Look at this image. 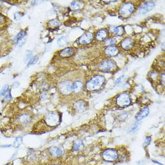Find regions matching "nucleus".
Instances as JSON below:
<instances>
[{
  "label": "nucleus",
  "mask_w": 165,
  "mask_h": 165,
  "mask_svg": "<svg viewBox=\"0 0 165 165\" xmlns=\"http://www.w3.org/2000/svg\"><path fill=\"white\" fill-rule=\"evenodd\" d=\"M105 82V78L101 75H97L86 83V89L88 91H96L101 88Z\"/></svg>",
  "instance_id": "1"
},
{
  "label": "nucleus",
  "mask_w": 165,
  "mask_h": 165,
  "mask_svg": "<svg viewBox=\"0 0 165 165\" xmlns=\"http://www.w3.org/2000/svg\"><path fill=\"white\" fill-rule=\"evenodd\" d=\"M61 121V115L58 112H50L43 119V123L48 127H57Z\"/></svg>",
  "instance_id": "2"
},
{
  "label": "nucleus",
  "mask_w": 165,
  "mask_h": 165,
  "mask_svg": "<svg viewBox=\"0 0 165 165\" xmlns=\"http://www.w3.org/2000/svg\"><path fill=\"white\" fill-rule=\"evenodd\" d=\"M119 154L118 151L112 148L104 150L102 153V158L106 162H114L118 159Z\"/></svg>",
  "instance_id": "3"
},
{
  "label": "nucleus",
  "mask_w": 165,
  "mask_h": 165,
  "mask_svg": "<svg viewBox=\"0 0 165 165\" xmlns=\"http://www.w3.org/2000/svg\"><path fill=\"white\" fill-rule=\"evenodd\" d=\"M131 103V98L129 94L123 92L116 98V104L120 107H126Z\"/></svg>",
  "instance_id": "4"
},
{
  "label": "nucleus",
  "mask_w": 165,
  "mask_h": 165,
  "mask_svg": "<svg viewBox=\"0 0 165 165\" xmlns=\"http://www.w3.org/2000/svg\"><path fill=\"white\" fill-rule=\"evenodd\" d=\"M135 7L132 2L124 3L120 9V14L124 17L130 16L135 11Z\"/></svg>",
  "instance_id": "5"
},
{
  "label": "nucleus",
  "mask_w": 165,
  "mask_h": 165,
  "mask_svg": "<svg viewBox=\"0 0 165 165\" xmlns=\"http://www.w3.org/2000/svg\"><path fill=\"white\" fill-rule=\"evenodd\" d=\"M116 63L112 60H106L101 62L99 66L98 69L103 72H112L116 70Z\"/></svg>",
  "instance_id": "6"
},
{
  "label": "nucleus",
  "mask_w": 165,
  "mask_h": 165,
  "mask_svg": "<svg viewBox=\"0 0 165 165\" xmlns=\"http://www.w3.org/2000/svg\"><path fill=\"white\" fill-rule=\"evenodd\" d=\"M72 83L69 81H64L60 84L59 88L61 92L65 95H68L72 93Z\"/></svg>",
  "instance_id": "7"
},
{
  "label": "nucleus",
  "mask_w": 165,
  "mask_h": 165,
  "mask_svg": "<svg viewBox=\"0 0 165 165\" xmlns=\"http://www.w3.org/2000/svg\"><path fill=\"white\" fill-rule=\"evenodd\" d=\"M155 6V3L153 1H148L144 4L143 5H142L139 10V13L142 14H145L148 12H150L151 10H152Z\"/></svg>",
  "instance_id": "8"
},
{
  "label": "nucleus",
  "mask_w": 165,
  "mask_h": 165,
  "mask_svg": "<svg viewBox=\"0 0 165 165\" xmlns=\"http://www.w3.org/2000/svg\"><path fill=\"white\" fill-rule=\"evenodd\" d=\"M86 107H87L86 102L82 100H80L76 101L73 104V108L76 112L81 113V112H84L86 109Z\"/></svg>",
  "instance_id": "9"
},
{
  "label": "nucleus",
  "mask_w": 165,
  "mask_h": 165,
  "mask_svg": "<svg viewBox=\"0 0 165 165\" xmlns=\"http://www.w3.org/2000/svg\"><path fill=\"white\" fill-rule=\"evenodd\" d=\"M94 39L93 34L90 32H86L84 33L79 38V42L82 45H87L92 42Z\"/></svg>",
  "instance_id": "10"
},
{
  "label": "nucleus",
  "mask_w": 165,
  "mask_h": 165,
  "mask_svg": "<svg viewBox=\"0 0 165 165\" xmlns=\"http://www.w3.org/2000/svg\"><path fill=\"white\" fill-rule=\"evenodd\" d=\"M17 121L20 124L25 126L30 123V121H31V117L29 114H22L19 115V117L17 118Z\"/></svg>",
  "instance_id": "11"
},
{
  "label": "nucleus",
  "mask_w": 165,
  "mask_h": 165,
  "mask_svg": "<svg viewBox=\"0 0 165 165\" xmlns=\"http://www.w3.org/2000/svg\"><path fill=\"white\" fill-rule=\"evenodd\" d=\"M104 53L107 56L114 57L119 53V49L117 46H107L104 49Z\"/></svg>",
  "instance_id": "12"
},
{
  "label": "nucleus",
  "mask_w": 165,
  "mask_h": 165,
  "mask_svg": "<svg viewBox=\"0 0 165 165\" xmlns=\"http://www.w3.org/2000/svg\"><path fill=\"white\" fill-rule=\"evenodd\" d=\"M133 40L130 37L125 38L121 42V46L122 47L123 49L125 50L130 49L133 46Z\"/></svg>",
  "instance_id": "13"
},
{
  "label": "nucleus",
  "mask_w": 165,
  "mask_h": 165,
  "mask_svg": "<svg viewBox=\"0 0 165 165\" xmlns=\"http://www.w3.org/2000/svg\"><path fill=\"white\" fill-rule=\"evenodd\" d=\"M74 53H75L74 48L72 47H69L61 51L60 52V55L61 57L67 58V57H71L72 55H73Z\"/></svg>",
  "instance_id": "14"
},
{
  "label": "nucleus",
  "mask_w": 165,
  "mask_h": 165,
  "mask_svg": "<svg viewBox=\"0 0 165 165\" xmlns=\"http://www.w3.org/2000/svg\"><path fill=\"white\" fill-rule=\"evenodd\" d=\"M49 151L50 154L54 157H60L63 156L64 151L62 148L56 147H52L49 149Z\"/></svg>",
  "instance_id": "15"
},
{
  "label": "nucleus",
  "mask_w": 165,
  "mask_h": 165,
  "mask_svg": "<svg viewBox=\"0 0 165 165\" xmlns=\"http://www.w3.org/2000/svg\"><path fill=\"white\" fill-rule=\"evenodd\" d=\"M150 114V110L148 107H144L136 115V119L138 121H141L144 118H146Z\"/></svg>",
  "instance_id": "16"
},
{
  "label": "nucleus",
  "mask_w": 165,
  "mask_h": 165,
  "mask_svg": "<svg viewBox=\"0 0 165 165\" xmlns=\"http://www.w3.org/2000/svg\"><path fill=\"white\" fill-rule=\"evenodd\" d=\"M107 36H108V31L105 29H102L97 33L95 36V39H97V40L101 42V41L105 40Z\"/></svg>",
  "instance_id": "17"
},
{
  "label": "nucleus",
  "mask_w": 165,
  "mask_h": 165,
  "mask_svg": "<svg viewBox=\"0 0 165 165\" xmlns=\"http://www.w3.org/2000/svg\"><path fill=\"white\" fill-rule=\"evenodd\" d=\"M83 148V144L81 139H78L73 142L72 148L74 151H76V152L80 151L82 150Z\"/></svg>",
  "instance_id": "18"
},
{
  "label": "nucleus",
  "mask_w": 165,
  "mask_h": 165,
  "mask_svg": "<svg viewBox=\"0 0 165 165\" xmlns=\"http://www.w3.org/2000/svg\"><path fill=\"white\" fill-rule=\"evenodd\" d=\"M113 32L116 36H122L124 34L125 30L123 26H118L114 28Z\"/></svg>",
  "instance_id": "19"
},
{
  "label": "nucleus",
  "mask_w": 165,
  "mask_h": 165,
  "mask_svg": "<svg viewBox=\"0 0 165 165\" xmlns=\"http://www.w3.org/2000/svg\"><path fill=\"white\" fill-rule=\"evenodd\" d=\"M82 88V83L81 81H76L72 85V90L75 92H79Z\"/></svg>",
  "instance_id": "20"
},
{
  "label": "nucleus",
  "mask_w": 165,
  "mask_h": 165,
  "mask_svg": "<svg viewBox=\"0 0 165 165\" xmlns=\"http://www.w3.org/2000/svg\"><path fill=\"white\" fill-rule=\"evenodd\" d=\"M61 25V22L58 19H53L49 22L48 25L52 28H55L58 27Z\"/></svg>",
  "instance_id": "21"
},
{
  "label": "nucleus",
  "mask_w": 165,
  "mask_h": 165,
  "mask_svg": "<svg viewBox=\"0 0 165 165\" xmlns=\"http://www.w3.org/2000/svg\"><path fill=\"white\" fill-rule=\"evenodd\" d=\"M57 43L58 45L61 46V47H64L67 45L68 44V42L67 40L66 37H60L58 40H57Z\"/></svg>",
  "instance_id": "22"
},
{
  "label": "nucleus",
  "mask_w": 165,
  "mask_h": 165,
  "mask_svg": "<svg viewBox=\"0 0 165 165\" xmlns=\"http://www.w3.org/2000/svg\"><path fill=\"white\" fill-rule=\"evenodd\" d=\"M117 42V40L114 37H110L104 40V45L106 46H111L115 45Z\"/></svg>",
  "instance_id": "23"
},
{
  "label": "nucleus",
  "mask_w": 165,
  "mask_h": 165,
  "mask_svg": "<svg viewBox=\"0 0 165 165\" xmlns=\"http://www.w3.org/2000/svg\"><path fill=\"white\" fill-rule=\"evenodd\" d=\"M9 92H10L9 91V86L8 85H6L4 86L1 89L0 91V96L5 97Z\"/></svg>",
  "instance_id": "24"
},
{
  "label": "nucleus",
  "mask_w": 165,
  "mask_h": 165,
  "mask_svg": "<svg viewBox=\"0 0 165 165\" xmlns=\"http://www.w3.org/2000/svg\"><path fill=\"white\" fill-rule=\"evenodd\" d=\"M82 4L81 2L79 1H73L71 3L70 7L72 10H78L82 7Z\"/></svg>",
  "instance_id": "25"
},
{
  "label": "nucleus",
  "mask_w": 165,
  "mask_h": 165,
  "mask_svg": "<svg viewBox=\"0 0 165 165\" xmlns=\"http://www.w3.org/2000/svg\"><path fill=\"white\" fill-rule=\"evenodd\" d=\"M26 35V33L24 31H20L14 39V41L17 43V42H19L20 40H21L22 39H23V38Z\"/></svg>",
  "instance_id": "26"
},
{
  "label": "nucleus",
  "mask_w": 165,
  "mask_h": 165,
  "mask_svg": "<svg viewBox=\"0 0 165 165\" xmlns=\"http://www.w3.org/2000/svg\"><path fill=\"white\" fill-rule=\"evenodd\" d=\"M23 142V139L21 136H18L17 137L15 140H14V144H13V145L15 148H18L20 147V145L22 144Z\"/></svg>",
  "instance_id": "27"
},
{
  "label": "nucleus",
  "mask_w": 165,
  "mask_h": 165,
  "mask_svg": "<svg viewBox=\"0 0 165 165\" xmlns=\"http://www.w3.org/2000/svg\"><path fill=\"white\" fill-rule=\"evenodd\" d=\"M33 52L31 51H27L25 55V61L28 62L33 58Z\"/></svg>",
  "instance_id": "28"
},
{
  "label": "nucleus",
  "mask_w": 165,
  "mask_h": 165,
  "mask_svg": "<svg viewBox=\"0 0 165 165\" xmlns=\"http://www.w3.org/2000/svg\"><path fill=\"white\" fill-rule=\"evenodd\" d=\"M39 59V57L37 56H36V57H33L28 62V66H32L33 64H35L37 60Z\"/></svg>",
  "instance_id": "29"
},
{
  "label": "nucleus",
  "mask_w": 165,
  "mask_h": 165,
  "mask_svg": "<svg viewBox=\"0 0 165 165\" xmlns=\"http://www.w3.org/2000/svg\"><path fill=\"white\" fill-rule=\"evenodd\" d=\"M124 80H125V76H121L117 79V81L115 82V85H117V86L121 85L123 84V83L124 82Z\"/></svg>",
  "instance_id": "30"
},
{
  "label": "nucleus",
  "mask_w": 165,
  "mask_h": 165,
  "mask_svg": "<svg viewBox=\"0 0 165 165\" xmlns=\"http://www.w3.org/2000/svg\"><path fill=\"white\" fill-rule=\"evenodd\" d=\"M151 137L150 136H147L145 139V141L144 142V147H147L149 145V144H150L151 142Z\"/></svg>",
  "instance_id": "31"
},
{
  "label": "nucleus",
  "mask_w": 165,
  "mask_h": 165,
  "mask_svg": "<svg viewBox=\"0 0 165 165\" xmlns=\"http://www.w3.org/2000/svg\"><path fill=\"white\" fill-rule=\"evenodd\" d=\"M21 16H22V15L20 14V13H19V12H16V13H15V14H14V19H15L16 20H19V19L21 17Z\"/></svg>",
  "instance_id": "32"
},
{
  "label": "nucleus",
  "mask_w": 165,
  "mask_h": 165,
  "mask_svg": "<svg viewBox=\"0 0 165 165\" xmlns=\"http://www.w3.org/2000/svg\"><path fill=\"white\" fill-rule=\"evenodd\" d=\"M139 127V124H136L135 125H134L133 126H132V129H131V131L132 132H135L136 130V129L138 128Z\"/></svg>",
  "instance_id": "33"
},
{
  "label": "nucleus",
  "mask_w": 165,
  "mask_h": 165,
  "mask_svg": "<svg viewBox=\"0 0 165 165\" xmlns=\"http://www.w3.org/2000/svg\"><path fill=\"white\" fill-rule=\"evenodd\" d=\"M1 20H2V18H1V15H0V23L1 22Z\"/></svg>",
  "instance_id": "34"
},
{
  "label": "nucleus",
  "mask_w": 165,
  "mask_h": 165,
  "mask_svg": "<svg viewBox=\"0 0 165 165\" xmlns=\"http://www.w3.org/2000/svg\"><path fill=\"white\" fill-rule=\"evenodd\" d=\"M1 1H0V5H1Z\"/></svg>",
  "instance_id": "35"
}]
</instances>
